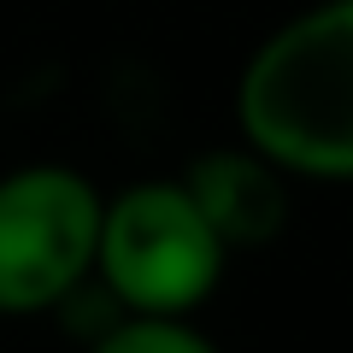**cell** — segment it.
<instances>
[{
	"label": "cell",
	"instance_id": "cell-1",
	"mask_svg": "<svg viewBox=\"0 0 353 353\" xmlns=\"http://www.w3.org/2000/svg\"><path fill=\"white\" fill-rule=\"evenodd\" d=\"M236 124L289 183H353V0H318L248 53Z\"/></svg>",
	"mask_w": 353,
	"mask_h": 353
},
{
	"label": "cell",
	"instance_id": "cell-2",
	"mask_svg": "<svg viewBox=\"0 0 353 353\" xmlns=\"http://www.w3.org/2000/svg\"><path fill=\"white\" fill-rule=\"evenodd\" d=\"M230 248L183 176H148L106 194L101 241H94V283L124 318H194L224 283Z\"/></svg>",
	"mask_w": 353,
	"mask_h": 353
},
{
	"label": "cell",
	"instance_id": "cell-3",
	"mask_svg": "<svg viewBox=\"0 0 353 353\" xmlns=\"http://www.w3.org/2000/svg\"><path fill=\"white\" fill-rule=\"evenodd\" d=\"M106 194L65 159L0 171V318H41L94 283Z\"/></svg>",
	"mask_w": 353,
	"mask_h": 353
},
{
	"label": "cell",
	"instance_id": "cell-4",
	"mask_svg": "<svg viewBox=\"0 0 353 353\" xmlns=\"http://www.w3.org/2000/svg\"><path fill=\"white\" fill-rule=\"evenodd\" d=\"M183 189L194 194V206L206 212V224L218 230V241L230 253L236 248H265L289 224V176L265 153H253L248 141L206 148L183 171Z\"/></svg>",
	"mask_w": 353,
	"mask_h": 353
},
{
	"label": "cell",
	"instance_id": "cell-5",
	"mask_svg": "<svg viewBox=\"0 0 353 353\" xmlns=\"http://www.w3.org/2000/svg\"><path fill=\"white\" fill-rule=\"evenodd\" d=\"M88 353H218V341L194 318H124L118 312L88 341Z\"/></svg>",
	"mask_w": 353,
	"mask_h": 353
}]
</instances>
